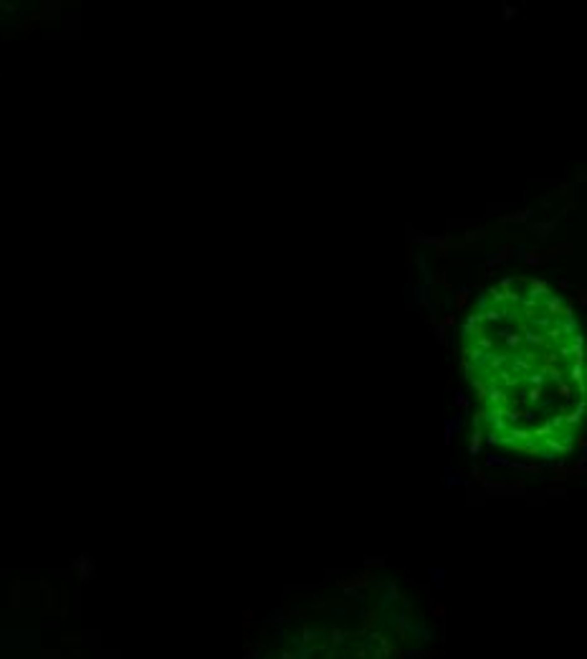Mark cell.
I'll list each match as a JSON object with an SVG mask.
<instances>
[{
  "label": "cell",
  "instance_id": "7",
  "mask_svg": "<svg viewBox=\"0 0 587 659\" xmlns=\"http://www.w3.org/2000/svg\"><path fill=\"white\" fill-rule=\"evenodd\" d=\"M557 327H559V335H577L579 333V322H577V317H562L559 322H557Z\"/></svg>",
  "mask_w": 587,
  "mask_h": 659
},
{
  "label": "cell",
  "instance_id": "15",
  "mask_svg": "<svg viewBox=\"0 0 587 659\" xmlns=\"http://www.w3.org/2000/svg\"><path fill=\"white\" fill-rule=\"evenodd\" d=\"M476 348H481L484 353H491V350H494V338L486 335V333H484V335H476Z\"/></svg>",
  "mask_w": 587,
  "mask_h": 659
},
{
  "label": "cell",
  "instance_id": "14",
  "mask_svg": "<svg viewBox=\"0 0 587 659\" xmlns=\"http://www.w3.org/2000/svg\"><path fill=\"white\" fill-rule=\"evenodd\" d=\"M516 16H519L516 6H511V3H506V0H504V3H501V21H506V23H509V21H514Z\"/></svg>",
  "mask_w": 587,
  "mask_h": 659
},
{
  "label": "cell",
  "instance_id": "28",
  "mask_svg": "<svg viewBox=\"0 0 587 659\" xmlns=\"http://www.w3.org/2000/svg\"><path fill=\"white\" fill-rule=\"evenodd\" d=\"M554 196H567V185H559V191H557Z\"/></svg>",
  "mask_w": 587,
  "mask_h": 659
},
{
  "label": "cell",
  "instance_id": "22",
  "mask_svg": "<svg viewBox=\"0 0 587 659\" xmlns=\"http://www.w3.org/2000/svg\"><path fill=\"white\" fill-rule=\"evenodd\" d=\"M511 284H514V276H501L496 287H499L501 292H506V289H511Z\"/></svg>",
  "mask_w": 587,
  "mask_h": 659
},
{
  "label": "cell",
  "instance_id": "13",
  "mask_svg": "<svg viewBox=\"0 0 587 659\" xmlns=\"http://www.w3.org/2000/svg\"><path fill=\"white\" fill-rule=\"evenodd\" d=\"M471 292H473V289H471L468 284H458V287H456V294H458V297H456V309H463V307H466Z\"/></svg>",
  "mask_w": 587,
  "mask_h": 659
},
{
  "label": "cell",
  "instance_id": "4",
  "mask_svg": "<svg viewBox=\"0 0 587 659\" xmlns=\"http://www.w3.org/2000/svg\"><path fill=\"white\" fill-rule=\"evenodd\" d=\"M552 294V289H549V284L544 281V279H529V292H526V297H531V299H542V297H549Z\"/></svg>",
  "mask_w": 587,
  "mask_h": 659
},
{
  "label": "cell",
  "instance_id": "12",
  "mask_svg": "<svg viewBox=\"0 0 587 659\" xmlns=\"http://www.w3.org/2000/svg\"><path fill=\"white\" fill-rule=\"evenodd\" d=\"M431 327H433V335H436V340H438L441 345H448V327H446L441 319H433V322H431Z\"/></svg>",
  "mask_w": 587,
  "mask_h": 659
},
{
  "label": "cell",
  "instance_id": "1",
  "mask_svg": "<svg viewBox=\"0 0 587 659\" xmlns=\"http://www.w3.org/2000/svg\"><path fill=\"white\" fill-rule=\"evenodd\" d=\"M408 241H413V244H420V246H436L441 256H446V251H448V246H451V241H448L446 236H428V233H418V231H413V226H408Z\"/></svg>",
  "mask_w": 587,
  "mask_h": 659
},
{
  "label": "cell",
  "instance_id": "24",
  "mask_svg": "<svg viewBox=\"0 0 587 659\" xmlns=\"http://www.w3.org/2000/svg\"><path fill=\"white\" fill-rule=\"evenodd\" d=\"M519 297H521V294H516V292L506 289V302H511V304H519Z\"/></svg>",
  "mask_w": 587,
  "mask_h": 659
},
{
  "label": "cell",
  "instance_id": "9",
  "mask_svg": "<svg viewBox=\"0 0 587 659\" xmlns=\"http://www.w3.org/2000/svg\"><path fill=\"white\" fill-rule=\"evenodd\" d=\"M519 335H521V343H529V345H531V348H544V345H547V340H544V335H539V333H534V330H526V327H524V330H521V333H519Z\"/></svg>",
  "mask_w": 587,
  "mask_h": 659
},
{
  "label": "cell",
  "instance_id": "5",
  "mask_svg": "<svg viewBox=\"0 0 587 659\" xmlns=\"http://www.w3.org/2000/svg\"><path fill=\"white\" fill-rule=\"evenodd\" d=\"M415 266H418V269H420V274H423V284L433 287L436 276H433V269H431V264H428V256H425V254H415Z\"/></svg>",
  "mask_w": 587,
  "mask_h": 659
},
{
  "label": "cell",
  "instance_id": "25",
  "mask_svg": "<svg viewBox=\"0 0 587 659\" xmlns=\"http://www.w3.org/2000/svg\"><path fill=\"white\" fill-rule=\"evenodd\" d=\"M559 358H572V353H569V345H559Z\"/></svg>",
  "mask_w": 587,
  "mask_h": 659
},
{
  "label": "cell",
  "instance_id": "20",
  "mask_svg": "<svg viewBox=\"0 0 587 659\" xmlns=\"http://www.w3.org/2000/svg\"><path fill=\"white\" fill-rule=\"evenodd\" d=\"M562 335H559V327H557V322L552 324V327H547V333H544V340H559Z\"/></svg>",
  "mask_w": 587,
  "mask_h": 659
},
{
  "label": "cell",
  "instance_id": "26",
  "mask_svg": "<svg viewBox=\"0 0 587 659\" xmlns=\"http://www.w3.org/2000/svg\"><path fill=\"white\" fill-rule=\"evenodd\" d=\"M456 401H458V406H461V408H468V398H466L463 393H458V396H456Z\"/></svg>",
  "mask_w": 587,
  "mask_h": 659
},
{
  "label": "cell",
  "instance_id": "10",
  "mask_svg": "<svg viewBox=\"0 0 587 659\" xmlns=\"http://www.w3.org/2000/svg\"><path fill=\"white\" fill-rule=\"evenodd\" d=\"M473 335H484V327H478L471 314H466V319L461 322V338H473Z\"/></svg>",
  "mask_w": 587,
  "mask_h": 659
},
{
  "label": "cell",
  "instance_id": "3",
  "mask_svg": "<svg viewBox=\"0 0 587 659\" xmlns=\"http://www.w3.org/2000/svg\"><path fill=\"white\" fill-rule=\"evenodd\" d=\"M557 226H559V218H549V221H537V223H526L529 233H534V236H537L539 241L549 239V233H554V231H557Z\"/></svg>",
  "mask_w": 587,
  "mask_h": 659
},
{
  "label": "cell",
  "instance_id": "21",
  "mask_svg": "<svg viewBox=\"0 0 587 659\" xmlns=\"http://www.w3.org/2000/svg\"><path fill=\"white\" fill-rule=\"evenodd\" d=\"M511 333H514V330H511V327H509V324H499V327H496V333H494V335H496V338H499V340H504V338H506V335H511Z\"/></svg>",
  "mask_w": 587,
  "mask_h": 659
},
{
  "label": "cell",
  "instance_id": "27",
  "mask_svg": "<svg viewBox=\"0 0 587 659\" xmlns=\"http://www.w3.org/2000/svg\"><path fill=\"white\" fill-rule=\"evenodd\" d=\"M441 322H443V324H446V327H451V324H453V322H456V317H453V314H446V317H443V319H441Z\"/></svg>",
  "mask_w": 587,
  "mask_h": 659
},
{
  "label": "cell",
  "instance_id": "6",
  "mask_svg": "<svg viewBox=\"0 0 587 659\" xmlns=\"http://www.w3.org/2000/svg\"><path fill=\"white\" fill-rule=\"evenodd\" d=\"M531 208H524V211H516V213H509V216H499L496 223H529L531 218Z\"/></svg>",
  "mask_w": 587,
  "mask_h": 659
},
{
  "label": "cell",
  "instance_id": "29",
  "mask_svg": "<svg viewBox=\"0 0 587 659\" xmlns=\"http://www.w3.org/2000/svg\"><path fill=\"white\" fill-rule=\"evenodd\" d=\"M579 304H582V307L587 304V294H584V292H579Z\"/></svg>",
  "mask_w": 587,
  "mask_h": 659
},
{
  "label": "cell",
  "instance_id": "18",
  "mask_svg": "<svg viewBox=\"0 0 587 659\" xmlns=\"http://www.w3.org/2000/svg\"><path fill=\"white\" fill-rule=\"evenodd\" d=\"M504 343H506L509 353H514V350L521 345V335H519V333H511V335H506V338H504Z\"/></svg>",
  "mask_w": 587,
  "mask_h": 659
},
{
  "label": "cell",
  "instance_id": "2",
  "mask_svg": "<svg viewBox=\"0 0 587 659\" xmlns=\"http://www.w3.org/2000/svg\"><path fill=\"white\" fill-rule=\"evenodd\" d=\"M408 297H410V309H431V287L428 284H415L408 287Z\"/></svg>",
  "mask_w": 587,
  "mask_h": 659
},
{
  "label": "cell",
  "instance_id": "8",
  "mask_svg": "<svg viewBox=\"0 0 587 659\" xmlns=\"http://www.w3.org/2000/svg\"><path fill=\"white\" fill-rule=\"evenodd\" d=\"M544 309H547V314H549V317H554V314H562V309H564V302H562V297H559V294H549V297H544Z\"/></svg>",
  "mask_w": 587,
  "mask_h": 659
},
{
  "label": "cell",
  "instance_id": "17",
  "mask_svg": "<svg viewBox=\"0 0 587 659\" xmlns=\"http://www.w3.org/2000/svg\"><path fill=\"white\" fill-rule=\"evenodd\" d=\"M484 236H486V228H476V231H468V233H463V239H466L463 244H466V246H471L473 241H481Z\"/></svg>",
  "mask_w": 587,
  "mask_h": 659
},
{
  "label": "cell",
  "instance_id": "16",
  "mask_svg": "<svg viewBox=\"0 0 587 659\" xmlns=\"http://www.w3.org/2000/svg\"><path fill=\"white\" fill-rule=\"evenodd\" d=\"M501 319H504L501 307H489V309L484 312V322H501Z\"/></svg>",
  "mask_w": 587,
  "mask_h": 659
},
{
  "label": "cell",
  "instance_id": "23",
  "mask_svg": "<svg viewBox=\"0 0 587 659\" xmlns=\"http://www.w3.org/2000/svg\"><path fill=\"white\" fill-rule=\"evenodd\" d=\"M557 284H559V289H567V292H569V289H577V284H572V281L564 279V276H557Z\"/></svg>",
  "mask_w": 587,
  "mask_h": 659
},
{
  "label": "cell",
  "instance_id": "11",
  "mask_svg": "<svg viewBox=\"0 0 587 659\" xmlns=\"http://www.w3.org/2000/svg\"><path fill=\"white\" fill-rule=\"evenodd\" d=\"M526 266H542V264H547L549 259H547V254H539V251H531V249H526V254H524V259H521Z\"/></svg>",
  "mask_w": 587,
  "mask_h": 659
},
{
  "label": "cell",
  "instance_id": "19",
  "mask_svg": "<svg viewBox=\"0 0 587 659\" xmlns=\"http://www.w3.org/2000/svg\"><path fill=\"white\" fill-rule=\"evenodd\" d=\"M519 304L526 309L524 314H529V312H534L537 309V304H539V299H531V297H519Z\"/></svg>",
  "mask_w": 587,
  "mask_h": 659
}]
</instances>
